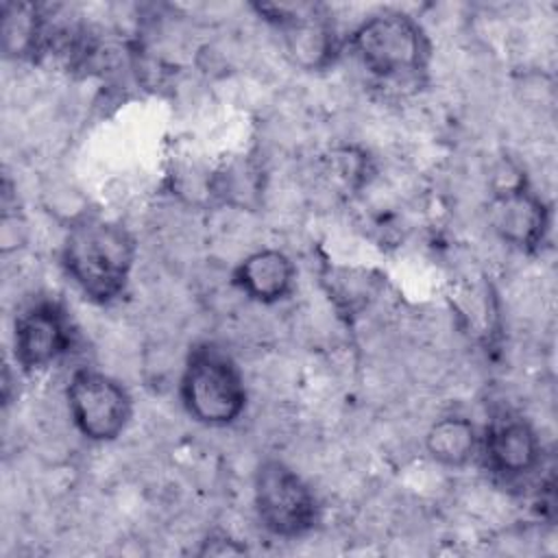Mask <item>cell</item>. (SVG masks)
Wrapping results in <instances>:
<instances>
[{
    "label": "cell",
    "mask_w": 558,
    "mask_h": 558,
    "mask_svg": "<svg viewBox=\"0 0 558 558\" xmlns=\"http://www.w3.org/2000/svg\"><path fill=\"white\" fill-rule=\"evenodd\" d=\"M137 244L133 233L118 220L81 216L61 244V268L74 288L96 305L118 301L129 288Z\"/></svg>",
    "instance_id": "cell-1"
},
{
    "label": "cell",
    "mask_w": 558,
    "mask_h": 558,
    "mask_svg": "<svg viewBox=\"0 0 558 558\" xmlns=\"http://www.w3.org/2000/svg\"><path fill=\"white\" fill-rule=\"evenodd\" d=\"M355 61L384 85H418L432 61V41L423 24L399 9L375 11L344 39Z\"/></svg>",
    "instance_id": "cell-2"
},
{
    "label": "cell",
    "mask_w": 558,
    "mask_h": 558,
    "mask_svg": "<svg viewBox=\"0 0 558 558\" xmlns=\"http://www.w3.org/2000/svg\"><path fill=\"white\" fill-rule=\"evenodd\" d=\"M179 397L190 418L205 427L233 425L246 410L248 390L238 362L216 342L194 344L183 362Z\"/></svg>",
    "instance_id": "cell-3"
},
{
    "label": "cell",
    "mask_w": 558,
    "mask_h": 558,
    "mask_svg": "<svg viewBox=\"0 0 558 558\" xmlns=\"http://www.w3.org/2000/svg\"><path fill=\"white\" fill-rule=\"evenodd\" d=\"M253 508L259 525L277 538L294 541L310 534L320 519L314 488L288 462L266 458L253 475Z\"/></svg>",
    "instance_id": "cell-4"
},
{
    "label": "cell",
    "mask_w": 558,
    "mask_h": 558,
    "mask_svg": "<svg viewBox=\"0 0 558 558\" xmlns=\"http://www.w3.org/2000/svg\"><path fill=\"white\" fill-rule=\"evenodd\" d=\"M65 401L76 432L89 442L118 440L133 418V397L113 375L81 366L65 386Z\"/></svg>",
    "instance_id": "cell-5"
},
{
    "label": "cell",
    "mask_w": 558,
    "mask_h": 558,
    "mask_svg": "<svg viewBox=\"0 0 558 558\" xmlns=\"http://www.w3.org/2000/svg\"><path fill=\"white\" fill-rule=\"evenodd\" d=\"M259 15L279 31L288 59L305 72H323L331 68L344 41L333 20L320 4H257Z\"/></svg>",
    "instance_id": "cell-6"
},
{
    "label": "cell",
    "mask_w": 558,
    "mask_h": 558,
    "mask_svg": "<svg viewBox=\"0 0 558 558\" xmlns=\"http://www.w3.org/2000/svg\"><path fill=\"white\" fill-rule=\"evenodd\" d=\"M76 329L68 310L50 296L24 305L13 320V360L24 373L46 371L65 357Z\"/></svg>",
    "instance_id": "cell-7"
},
{
    "label": "cell",
    "mask_w": 558,
    "mask_h": 558,
    "mask_svg": "<svg viewBox=\"0 0 558 558\" xmlns=\"http://www.w3.org/2000/svg\"><path fill=\"white\" fill-rule=\"evenodd\" d=\"M488 222L495 235L521 253H536L549 233L551 211L521 172L497 183L488 201Z\"/></svg>",
    "instance_id": "cell-8"
},
{
    "label": "cell",
    "mask_w": 558,
    "mask_h": 558,
    "mask_svg": "<svg viewBox=\"0 0 558 558\" xmlns=\"http://www.w3.org/2000/svg\"><path fill=\"white\" fill-rule=\"evenodd\" d=\"M477 456L495 477L514 482L541 466L543 440L525 416L501 412L480 429Z\"/></svg>",
    "instance_id": "cell-9"
},
{
    "label": "cell",
    "mask_w": 558,
    "mask_h": 558,
    "mask_svg": "<svg viewBox=\"0 0 558 558\" xmlns=\"http://www.w3.org/2000/svg\"><path fill=\"white\" fill-rule=\"evenodd\" d=\"M231 281L251 301L275 305L294 292L296 266L279 248H257L238 262Z\"/></svg>",
    "instance_id": "cell-10"
},
{
    "label": "cell",
    "mask_w": 558,
    "mask_h": 558,
    "mask_svg": "<svg viewBox=\"0 0 558 558\" xmlns=\"http://www.w3.org/2000/svg\"><path fill=\"white\" fill-rule=\"evenodd\" d=\"M427 456L447 469H462L477 458L480 429L464 414H445L425 432Z\"/></svg>",
    "instance_id": "cell-11"
},
{
    "label": "cell",
    "mask_w": 558,
    "mask_h": 558,
    "mask_svg": "<svg viewBox=\"0 0 558 558\" xmlns=\"http://www.w3.org/2000/svg\"><path fill=\"white\" fill-rule=\"evenodd\" d=\"M48 44V26L37 4H2V50L11 59H33Z\"/></svg>",
    "instance_id": "cell-12"
}]
</instances>
